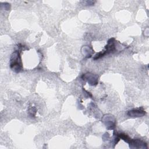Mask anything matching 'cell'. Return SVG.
Here are the masks:
<instances>
[{
    "label": "cell",
    "instance_id": "obj_1",
    "mask_svg": "<svg viewBox=\"0 0 149 149\" xmlns=\"http://www.w3.org/2000/svg\"><path fill=\"white\" fill-rule=\"evenodd\" d=\"M10 68L13 71L19 72L22 70V63L20 57V54L17 51H15L10 57Z\"/></svg>",
    "mask_w": 149,
    "mask_h": 149
},
{
    "label": "cell",
    "instance_id": "obj_2",
    "mask_svg": "<svg viewBox=\"0 0 149 149\" xmlns=\"http://www.w3.org/2000/svg\"><path fill=\"white\" fill-rule=\"evenodd\" d=\"M146 114L145 111H144L141 108L139 109H133L127 112V115L131 117H140L143 116Z\"/></svg>",
    "mask_w": 149,
    "mask_h": 149
}]
</instances>
